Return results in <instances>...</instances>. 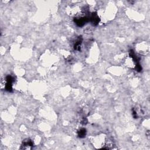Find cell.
Returning <instances> with one entry per match:
<instances>
[{
    "label": "cell",
    "instance_id": "5",
    "mask_svg": "<svg viewBox=\"0 0 150 150\" xmlns=\"http://www.w3.org/2000/svg\"><path fill=\"white\" fill-rule=\"evenodd\" d=\"M86 135V130L85 128H82L78 131V136L80 138H83Z\"/></svg>",
    "mask_w": 150,
    "mask_h": 150
},
{
    "label": "cell",
    "instance_id": "2",
    "mask_svg": "<svg viewBox=\"0 0 150 150\" xmlns=\"http://www.w3.org/2000/svg\"><path fill=\"white\" fill-rule=\"evenodd\" d=\"M75 22L78 27H83L86 23L89 21V18L85 16V17H82L79 18H75Z\"/></svg>",
    "mask_w": 150,
    "mask_h": 150
},
{
    "label": "cell",
    "instance_id": "6",
    "mask_svg": "<svg viewBox=\"0 0 150 150\" xmlns=\"http://www.w3.org/2000/svg\"><path fill=\"white\" fill-rule=\"evenodd\" d=\"M135 69H136L137 71H138V72H141V71L142 70L141 66L139 63H137L136 66H135Z\"/></svg>",
    "mask_w": 150,
    "mask_h": 150
},
{
    "label": "cell",
    "instance_id": "3",
    "mask_svg": "<svg viewBox=\"0 0 150 150\" xmlns=\"http://www.w3.org/2000/svg\"><path fill=\"white\" fill-rule=\"evenodd\" d=\"M89 21L91 22L93 25L96 26L99 23L100 21V18L99 16L97 15V14L94 13H93L92 15L90 16V17L89 18Z\"/></svg>",
    "mask_w": 150,
    "mask_h": 150
},
{
    "label": "cell",
    "instance_id": "4",
    "mask_svg": "<svg viewBox=\"0 0 150 150\" xmlns=\"http://www.w3.org/2000/svg\"><path fill=\"white\" fill-rule=\"evenodd\" d=\"M82 42V37H79L78 39L76 40L75 45H74V48L76 51H80V46Z\"/></svg>",
    "mask_w": 150,
    "mask_h": 150
},
{
    "label": "cell",
    "instance_id": "1",
    "mask_svg": "<svg viewBox=\"0 0 150 150\" xmlns=\"http://www.w3.org/2000/svg\"><path fill=\"white\" fill-rule=\"evenodd\" d=\"M6 81L7 83L5 85V89L8 92H12L13 91V83L14 82V79L11 76L8 75L6 77Z\"/></svg>",
    "mask_w": 150,
    "mask_h": 150
}]
</instances>
